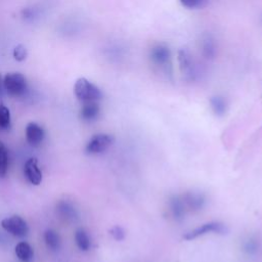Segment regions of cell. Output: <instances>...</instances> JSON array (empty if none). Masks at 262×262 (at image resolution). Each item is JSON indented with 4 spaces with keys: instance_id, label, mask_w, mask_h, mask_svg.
<instances>
[{
    "instance_id": "1",
    "label": "cell",
    "mask_w": 262,
    "mask_h": 262,
    "mask_svg": "<svg viewBox=\"0 0 262 262\" xmlns=\"http://www.w3.org/2000/svg\"><path fill=\"white\" fill-rule=\"evenodd\" d=\"M74 94L77 100L82 103L98 102L103 97L102 90L84 77L76 80L74 84Z\"/></svg>"
},
{
    "instance_id": "2",
    "label": "cell",
    "mask_w": 262,
    "mask_h": 262,
    "mask_svg": "<svg viewBox=\"0 0 262 262\" xmlns=\"http://www.w3.org/2000/svg\"><path fill=\"white\" fill-rule=\"evenodd\" d=\"M4 89L9 95L20 97L24 95L28 89L27 80L22 73H8L4 78Z\"/></svg>"
},
{
    "instance_id": "3",
    "label": "cell",
    "mask_w": 262,
    "mask_h": 262,
    "mask_svg": "<svg viewBox=\"0 0 262 262\" xmlns=\"http://www.w3.org/2000/svg\"><path fill=\"white\" fill-rule=\"evenodd\" d=\"M227 233V228L225 224H223L220 221H210L206 222L202 225H199L198 227L193 228L192 231L186 233L183 236V239L186 241H192L198 239L200 237H204L210 234L214 235H225Z\"/></svg>"
},
{
    "instance_id": "4",
    "label": "cell",
    "mask_w": 262,
    "mask_h": 262,
    "mask_svg": "<svg viewBox=\"0 0 262 262\" xmlns=\"http://www.w3.org/2000/svg\"><path fill=\"white\" fill-rule=\"evenodd\" d=\"M2 227L10 235L20 239L27 237L29 233V226L26 220L19 215H13L3 219Z\"/></svg>"
},
{
    "instance_id": "5",
    "label": "cell",
    "mask_w": 262,
    "mask_h": 262,
    "mask_svg": "<svg viewBox=\"0 0 262 262\" xmlns=\"http://www.w3.org/2000/svg\"><path fill=\"white\" fill-rule=\"evenodd\" d=\"M114 143V137L108 134L94 135L86 144V152L90 155L102 154L107 151Z\"/></svg>"
},
{
    "instance_id": "6",
    "label": "cell",
    "mask_w": 262,
    "mask_h": 262,
    "mask_svg": "<svg viewBox=\"0 0 262 262\" xmlns=\"http://www.w3.org/2000/svg\"><path fill=\"white\" fill-rule=\"evenodd\" d=\"M183 201L188 212H199L206 207L207 198L201 191L190 190L182 194Z\"/></svg>"
},
{
    "instance_id": "7",
    "label": "cell",
    "mask_w": 262,
    "mask_h": 262,
    "mask_svg": "<svg viewBox=\"0 0 262 262\" xmlns=\"http://www.w3.org/2000/svg\"><path fill=\"white\" fill-rule=\"evenodd\" d=\"M168 207L172 218L176 222H181L184 220L188 211L183 201L182 195L179 194L170 195V198L168 200Z\"/></svg>"
},
{
    "instance_id": "8",
    "label": "cell",
    "mask_w": 262,
    "mask_h": 262,
    "mask_svg": "<svg viewBox=\"0 0 262 262\" xmlns=\"http://www.w3.org/2000/svg\"><path fill=\"white\" fill-rule=\"evenodd\" d=\"M24 174L33 185H39L42 182V172L38 166V160L36 158L27 160L24 166Z\"/></svg>"
},
{
    "instance_id": "9",
    "label": "cell",
    "mask_w": 262,
    "mask_h": 262,
    "mask_svg": "<svg viewBox=\"0 0 262 262\" xmlns=\"http://www.w3.org/2000/svg\"><path fill=\"white\" fill-rule=\"evenodd\" d=\"M25 134L27 142L33 147L39 146L45 138L44 129L35 122H31L27 125Z\"/></svg>"
},
{
    "instance_id": "10",
    "label": "cell",
    "mask_w": 262,
    "mask_h": 262,
    "mask_svg": "<svg viewBox=\"0 0 262 262\" xmlns=\"http://www.w3.org/2000/svg\"><path fill=\"white\" fill-rule=\"evenodd\" d=\"M150 57L155 64L164 67V66L169 63L171 58V52L166 45L158 44L151 49Z\"/></svg>"
},
{
    "instance_id": "11",
    "label": "cell",
    "mask_w": 262,
    "mask_h": 262,
    "mask_svg": "<svg viewBox=\"0 0 262 262\" xmlns=\"http://www.w3.org/2000/svg\"><path fill=\"white\" fill-rule=\"evenodd\" d=\"M177 60L179 63L180 71L183 75L186 76L188 79H192L194 75V67L193 60L189 52L185 49H181L177 53Z\"/></svg>"
},
{
    "instance_id": "12",
    "label": "cell",
    "mask_w": 262,
    "mask_h": 262,
    "mask_svg": "<svg viewBox=\"0 0 262 262\" xmlns=\"http://www.w3.org/2000/svg\"><path fill=\"white\" fill-rule=\"evenodd\" d=\"M242 251L248 257L257 256L261 250V242L260 239L255 235L247 236L241 245Z\"/></svg>"
},
{
    "instance_id": "13",
    "label": "cell",
    "mask_w": 262,
    "mask_h": 262,
    "mask_svg": "<svg viewBox=\"0 0 262 262\" xmlns=\"http://www.w3.org/2000/svg\"><path fill=\"white\" fill-rule=\"evenodd\" d=\"M100 112L101 108L97 102L83 103V106L80 111V116L85 121H93L98 117V115H100Z\"/></svg>"
},
{
    "instance_id": "14",
    "label": "cell",
    "mask_w": 262,
    "mask_h": 262,
    "mask_svg": "<svg viewBox=\"0 0 262 262\" xmlns=\"http://www.w3.org/2000/svg\"><path fill=\"white\" fill-rule=\"evenodd\" d=\"M15 253L21 262H31L34 258V250L27 242H20L15 248Z\"/></svg>"
},
{
    "instance_id": "15",
    "label": "cell",
    "mask_w": 262,
    "mask_h": 262,
    "mask_svg": "<svg viewBox=\"0 0 262 262\" xmlns=\"http://www.w3.org/2000/svg\"><path fill=\"white\" fill-rule=\"evenodd\" d=\"M209 105L216 117H223L227 111L226 100L221 95H214L210 97Z\"/></svg>"
},
{
    "instance_id": "16",
    "label": "cell",
    "mask_w": 262,
    "mask_h": 262,
    "mask_svg": "<svg viewBox=\"0 0 262 262\" xmlns=\"http://www.w3.org/2000/svg\"><path fill=\"white\" fill-rule=\"evenodd\" d=\"M44 241L48 249L51 251H57L60 248L59 235L53 229H47L44 234Z\"/></svg>"
},
{
    "instance_id": "17",
    "label": "cell",
    "mask_w": 262,
    "mask_h": 262,
    "mask_svg": "<svg viewBox=\"0 0 262 262\" xmlns=\"http://www.w3.org/2000/svg\"><path fill=\"white\" fill-rule=\"evenodd\" d=\"M75 242H76L77 247L81 251H83V252H86V251H88L90 249L91 242H90L89 236L84 231V229H82V228H79V229H77V231H76V233H75Z\"/></svg>"
},
{
    "instance_id": "18",
    "label": "cell",
    "mask_w": 262,
    "mask_h": 262,
    "mask_svg": "<svg viewBox=\"0 0 262 262\" xmlns=\"http://www.w3.org/2000/svg\"><path fill=\"white\" fill-rule=\"evenodd\" d=\"M9 169V152L6 145L0 141V177H5Z\"/></svg>"
},
{
    "instance_id": "19",
    "label": "cell",
    "mask_w": 262,
    "mask_h": 262,
    "mask_svg": "<svg viewBox=\"0 0 262 262\" xmlns=\"http://www.w3.org/2000/svg\"><path fill=\"white\" fill-rule=\"evenodd\" d=\"M57 210H58L59 214H60L63 218H66V219L72 220V219H74V218L77 216V213H76L75 208H74L71 204H69V203H67V202H63V201L60 202V203L57 205Z\"/></svg>"
},
{
    "instance_id": "20",
    "label": "cell",
    "mask_w": 262,
    "mask_h": 262,
    "mask_svg": "<svg viewBox=\"0 0 262 262\" xmlns=\"http://www.w3.org/2000/svg\"><path fill=\"white\" fill-rule=\"evenodd\" d=\"M202 52L206 58H213L215 56V53H216L215 43L213 42V40L210 37H207L203 40Z\"/></svg>"
},
{
    "instance_id": "21",
    "label": "cell",
    "mask_w": 262,
    "mask_h": 262,
    "mask_svg": "<svg viewBox=\"0 0 262 262\" xmlns=\"http://www.w3.org/2000/svg\"><path fill=\"white\" fill-rule=\"evenodd\" d=\"M11 112L3 104H0V129H9L11 127Z\"/></svg>"
},
{
    "instance_id": "22",
    "label": "cell",
    "mask_w": 262,
    "mask_h": 262,
    "mask_svg": "<svg viewBox=\"0 0 262 262\" xmlns=\"http://www.w3.org/2000/svg\"><path fill=\"white\" fill-rule=\"evenodd\" d=\"M179 2L187 9H201L206 6L208 0H179Z\"/></svg>"
},
{
    "instance_id": "23",
    "label": "cell",
    "mask_w": 262,
    "mask_h": 262,
    "mask_svg": "<svg viewBox=\"0 0 262 262\" xmlns=\"http://www.w3.org/2000/svg\"><path fill=\"white\" fill-rule=\"evenodd\" d=\"M110 235L113 237L114 240H116L118 242L123 241L125 239V237H126L124 228L122 226H120V225H115L114 227H112L110 229Z\"/></svg>"
},
{
    "instance_id": "24",
    "label": "cell",
    "mask_w": 262,
    "mask_h": 262,
    "mask_svg": "<svg viewBox=\"0 0 262 262\" xmlns=\"http://www.w3.org/2000/svg\"><path fill=\"white\" fill-rule=\"evenodd\" d=\"M13 55H14V57L17 61H24L28 56V52H27V49L24 45L19 44L15 47Z\"/></svg>"
},
{
    "instance_id": "25",
    "label": "cell",
    "mask_w": 262,
    "mask_h": 262,
    "mask_svg": "<svg viewBox=\"0 0 262 262\" xmlns=\"http://www.w3.org/2000/svg\"><path fill=\"white\" fill-rule=\"evenodd\" d=\"M3 91H4V79H3L2 75H0V96H2Z\"/></svg>"
}]
</instances>
